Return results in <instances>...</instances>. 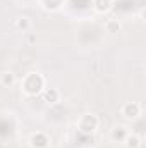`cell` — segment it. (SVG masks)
<instances>
[{"label":"cell","mask_w":146,"mask_h":148,"mask_svg":"<svg viewBox=\"0 0 146 148\" xmlns=\"http://www.w3.org/2000/svg\"><path fill=\"white\" fill-rule=\"evenodd\" d=\"M43 98H45V102H48V103H55V102H59V91L53 90V88H48V90H45Z\"/></svg>","instance_id":"8992f818"},{"label":"cell","mask_w":146,"mask_h":148,"mask_svg":"<svg viewBox=\"0 0 146 148\" xmlns=\"http://www.w3.org/2000/svg\"><path fill=\"white\" fill-rule=\"evenodd\" d=\"M0 79H2V83H3V84H12V83H14V76H12L10 73H3Z\"/></svg>","instance_id":"30bf717a"},{"label":"cell","mask_w":146,"mask_h":148,"mask_svg":"<svg viewBox=\"0 0 146 148\" xmlns=\"http://www.w3.org/2000/svg\"><path fill=\"white\" fill-rule=\"evenodd\" d=\"M96 126H98V119H96L93 114H86V115H83L81 121H79V129H81L83 133H93V131L96 129Z\"/></svg>","instance_id":"7a4b0ae2"},{"label":"cell","mask_w":146,"mask_h":148,"mask_svg":"<svg viewBox=\"0 0 146 148\" xmlns=\"http://www.w3.org/2000/svg\"><path fill=\"white\" fill-rule=\"evenodd\" d=\"M43 77L36 73H31L28 74L26 77H24V81H23V88H24V91L28 93V95H38L40 91H41V88H43Z\"/></svg>","instance_id":"6da1fadb"},{"label":"cell","mask_w":146,"mask_h":148,"mask_svg":"<svg viewBox=\"0 0 146 148\" xmlns=\"http://www.w3.org/2000/svg\"><path fill=\"white\" fill-rule=\"evenodd\" d=\"M124 141H126V147L127 148H139L141 147V140L136 134H127V138Z\"/></svg>","instance_id":"ba28073f"},{"label":"cell","mask_w":146,"mask_h":148,"mask_svg":"<svg viewBox=\"0 0 146 148\" xmlns=\"http://www.w3.org/2000/svg\"><path fill=\"white\" fill-rule=\"evenodd\" d=\"M112 7V0H95V9L96 12H107Z\"/></svg>","instance_id":"52a82bcc"},{"label":"cell","mask_w":146,"mask_h":148,"mask_svg":"<svg viewBox=\"0 0 146 148\" xmlns=\"http://www.w3.org/2000/svg\"><path fill=\"white\" fill-rule=\"evenodd\" d=\"M122 114H124L127 119H134V117H138V115L141 114V105L136 103V102H132V103H126L124 109H122Z\"/></svg>","instance_id":"3957f363"},{"label":"cell","mask_w":146,"mask_h":148,"mask_svg":"<svg viewBox=\"0 0 146 148\" xmlns=\"http://www.w3.org/2000/svg\"><path fill=\"white\" fill-rule=\"evenodd\" d=\"M16 26H17L19 29H23V31H26V29L29 28V21H28L26 17H21V19H17V21H16Z\"/></svg>","instance_id":"9c48e42d"},{"label":"cell","mask_w":146,"mask_h":148,"mask_svg":"<svg viewBox=\"0 0 146 148\" xmlns=\"http://www.w3.org/2000/svg\"><path fill=\"white\" fill-rule=\"evenodd\" d=\"M107 28H108L110 33H115V31H119V29H120V24H119V23H108V24H107Z\"/></svg>","instance_id":"8fae6325"},{"label":"cell","mask_w":146,"mask_h":148,"mask_svg":"<svg viewBox=\"0 0 146 148\" xmlns=\"http://www.w3.org/2000/svg\"><path fill=\"white\" fill-rule=\"evenodd\" d=\"M127 129L124 127V126H117L113 131H112V140H115V141H124L126 138H127Z\"/></svg>","instance_id":"5b68a950"},{"label":"cell","mask_w":146,"mask_h":148,"mask_svg":"<svg viewBox=\"0 0 146 148\" xmlns=\"http://www.w3.org/2000/svg\"><path fill=\"white\" fill-rule=\"evenodd\" d=\"M31 145H33V148H46L48 147V138L43 133H36L31 136Z\"/></svg>","instance_id":"277c9868"}]
</instances>
